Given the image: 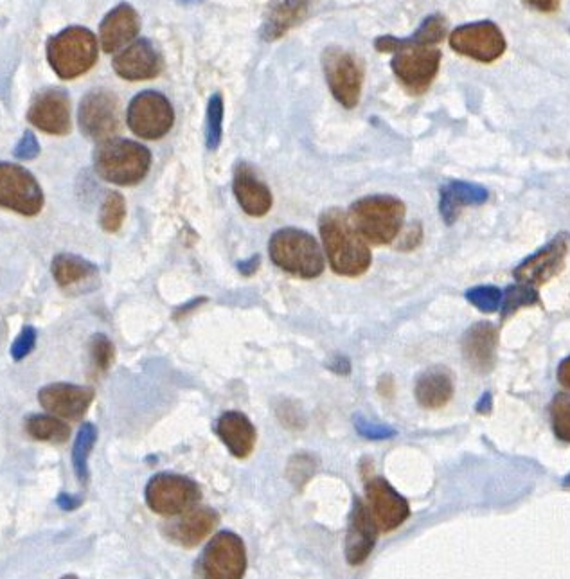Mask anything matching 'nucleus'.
<instances>
[{"label": "nucleus", "mask_w": 570, "mask_h": 579, "mask_svg": "<svg viewBox=\"0 0 570 579\" xmlns=\"http://www.w3.org/2000/svg\"><path fill=\"white\" fill-rule=\"evenodd\" d=\"M322 245L335 274L358 277L366 274L373 254L367 241L360 236L348 213L339 207H330L319 218Z\"/></svg>", "instance_id": "obj_1"}, {"label": "nucleus", "mask_w": 570, "mask_h": 579, "mask_svg": "<svg viewBox=\"0 0 570 579\" xmlns=\"http://www.w3.org/2000/svg\"><path fill=\"white\" fill-rule=\"evenodd\" d=\"M348 214L367 245H389L403 227L405 204L391 195L364 196L351 205Z\"/></svg>", "instance_id": "obj_2"}, {"label": "nucleus", "mask_w": 570, "mask_h": 579, "mask_svg": "<svg viewBox=\"0 0 570 579\" xmlns=\"http://www.w3.org/2000/svg\"><path fill=\"white\" fill-rule=\"evenodd\" d=\"M152 153L143 144L128 139L99 143L94 152V168L99 177L117 186H134L148 175Z\"/></svg>", "instance_id": "obj_3"}, {"label": "nucleus", "mask_w": 570, "mask_h": 579, "mask_svg": "<svg viewBox=\"0 0 570 579\" xmlns=\"http://www.w3.org/2000/svg\"><path fill=\"white\" fill-rule=\"evenodd\" d=\"M272 263L301 279H315L324 272V256L310 232L286 227L272 234L268 241Z\"/></svg>", "instance_id": "obj_4"}, {"label": "nucleus", "mask_w": 570, "mask_h": 579, "mask_svg": "<svg viewBox=\"0 0 570 579\" xmlns=\"http://www.w3.org/2000/svg\"><path fill=\"white\" fill-rule=\"evenodd\" d=\"M47 60L62 80L80 78L98 60V40L87 27L72 26L49 38Z\"/></svg>", "instance_id": "obj_5"}, {"label": "nucleus", "mask_w": 570, "mask_h": 579, "mask_svg": "<svg viewBox=\"0 0 570 579\" xmlns=\"http://www.w3.org/2000/svg\"><path fill=\"white\" fill-rule=\"evenodd\" d=\"M439 63V49L410 44L409 38H403L400 51L392 58L391 67L396 78L410 94H423L432 85V81L436 80Z\"/></svg>", "instance_id": "obj_6"}, {"label": "nucleus", "mask_w": 570, "mask_h": 579, "mask_svg": "<svg viewBox=\"0 0 570 579\" xmlns=\"http://www.w3.org/2000/svg\"><path fill=\"white\" fill-rule=\"evenodd\" d=\"M202 491L195 481L175 473H159L146 486V504L162 517H179L195 508Z\"/></svg>", "instance_id": "obj_7"}, {"label": "nucleus", "mask_w": 570, "mask_h": 579, "mask_svg": "<svg viewBox=\"0 0 570 579\" xmlns=\"http://www.w3.org/2000/svg\"><path fill=\"white\" fill-rule=\"evenodd\" d=\"M322 69L333 98L344 108L357 107L364 83V71L357 58L346 49L328 47L322 53Z\"/></svg>", "instance_id": "obj_8"}, {"label": "nucleus", "mask_w": 570, "mask_h": 579, "mask_svg": "<svg viewBox=\"0 0 570 579\" xmlns=\"http://www.w3.org/2000/svg\"><path fill=\"white\" fill-rule=\"evenodd\" d=\"M126 121L137 137L157 141L173 128L175 112L164 94L157 90H144L132 99Z\"/></svg>", "instance_id": "obj_9"}, {"label": "nucleus", "mask_w": 570, "mask_h": 579, "mask_svg": "<svg viewBox=\"0 0 570 579\" xmlns=\"http://www.w3.org/2000/svg\"><path fill=\"white\" fill-rule=\"evenodd\" d=\"M202 579H243L247 571V551L240 536L222 531L205 547L198 562Z\"/></svg>", "instance_id": "obj_10"}, {"label": "nucleus", "mask_w": 570, "mask_h": 579, "mask_svg": "<svg viewBox=\"0 0 570 579\" xmlns=\"http://www.w3.org/2000/svg\"><path fill=\"white\" fill-rule=\"evenodd\" d=\"M0 207L24 216H36L44 207V191L31 171L0 162Z\"/></svg>", "instance_id": "obj_11"}, {"label": "nucleus", "mask_w": 570, "mask_h": 579, "mask_svg": "<svg viewBox=\"0 0 570 579\" xmlns=\"http://www.w3.org/2000/svg\"><path fill=\"white\" fill-rule=\"evenodd\" d=\"M78 123L81 132L94 141L105 143L114 139L121 128V108L116 94L105 89L90 90L81 99Z\"/></svg>", "instance_id": "obj_12"}, {"label": "nucleus", "mask_w": 570, "mask_h": 579, "mask_svg": "<svg viewBox=\"0 0 570 579\" xmlns=\"http://www.w3.org/2000/svg\"><path fill=\"white\" fill-rule=\"evenodd\" d=\"M450 45L455 53L477 62L491 63L499 60L506 51V38L495 22L482 20L454 29L450 35Z\"/></svg>", "instance_id": "obj_13"}, {"label": "nucleus", "mask_w": 570, "mask_h": 579, "mask_svg": "<svg viewBox=\"0 0 570 579\" xmlns=\"http://www.w3.org/2000/svg\"><path fill=\"white\" fill-rule=\"evenodd\" d=\"M569 249L570 234L562 232L553 241H549L544 249L538 250L522 265H518L513 276L520 285L531 286V288L545 285L547 281H551L562 272Z\"/></svg>", "instance_id": "obj_14"}, {"label": "nucleus", "mask_w": 570, "mask_h": 579, "mask_svg": "<svg viewBox=\"0 0 570 579\" xmlns=\"http://www.w3.org/2000/svg\"><path fill=\"white\" fill-rule=\"evenodd\" d=\"M27 119L31 125L49 135H67L71 132V99L62 89H47L36 94Z\"/></svg>", "instance_id": "obj_15"}, {"label": "nucleus", "mask_w": 570, "mask_h": 579, "mask_svg": "<svg viewBox=\"0 0 570 579\" xmlns=\"http://www.w3.org/2000/svg\"><path fill=\"white\" fill-rule=\"evenodd\" d=\"M367 509L376 527L389 533L409 518V502L401 497L391 484L383 479H371L366 484Z\"/></svg>", "instance_id": "obj_16"}, {"label": "nucleus", "mask_w": 570, "mask_h": 579, "mask_svg": "<svg viewBox=\"0 0 570 579\" xmlns=\"http://www.w3.org/2000/svg\"><path fill=\"white\" fill-rule=\"evenodd\" d=\"M117 76L128 81H144L157 78L162 71V58L150 40H137L128 45L114 58Z\"/></svg>", "instance_id": "obj_17"}, {"label": "nucleus", "mask_w": 570, "mask_h": 579, "mask_svg": "<svg viewBox=\"0 0 570 579\" xmlns=\"http://www.w3.org/2000/svg\"><path fill=\"white\" fill-rule=\"evenodd\" d=\"M218 520L220 517L214 509L195 506L166 522L164 533L175 544L191 549L202 544L205 538L213 533L214 527L218 526Z\"/></svg>", "instance_id": "obj_18"}, {"label": "nucleus", "mask_w": 570, "mask_h": 579, "mask_svg": "<svg viewBox=\"0 0 570 579\" xmlns=\"http://www.w3.org/2000/svg\"><path fill=\"white\" fill-rule=\"evenodd\" d=\"M38 400L44 409L58 418L80 419L94 401V391L81 385L53 384L40 391Z\"/></svg>", "instance_id": "obj_19"}, {"label": "nucleus", "mask_w": 570, "mask_h": 579, "mask_svg": "<svg viewBox=\"0 0 570 579\" xmlns=\"http://www.w3.org/2000/svg\"><path fill=\"white\" fill-rule=\"evenodd\" d=\"M232 191L241 209L249 216L261 218L272 209L274 196L267 184L259 179L258 173L247 162H240L234 170Z\"/></svg>", "instance_id": "obj_20"}, {"label": "nucleus", "mask_w": 570, "mask_h": 579, "mask_svg": "<svg viewBox=\"0 0 570 579\" xmlns=\"http://www.w3.org/2000/svg\"><path fill=\"white\" fill-rule=\"evenodd\" d=\"M378 527L371 513L362 500L355 499V506L349 518L348 536H346V558L349 565H360L366 562L376 545Z\"/></svg>", "instance_id": "obj_21"}, {"label": "nucleus", "mask_w": 570, "mask_h": 579, "mask_svg": "<svg viewBox=\"0 0 570 579\" xmlns=\"http://www.w3.org/2000/svg\"><path fill=\"white\" fill-rule=\"evenodd\" d=\"M141 31V18L130 4H119L103 18L99 26V40L105 53H116L130 44Z\"/></svg>", "instance_id": "obj_22"}, {"label": "nucleus", "mask_w": 570, "mask_h": 579, "mask_svg": "<svg viewBox=\"0 0 570 579\" xmlns=\"http://www.w3.org/2000/svg\"><path fill=\"white\" fill-rule=\"evenodd\" d=\"M499 342V331L490 322H477L464 333L463 355L477 373H490L495 364V351Z\"/></svg>", "instance_id": "obj_23"}, {"label": "nucleus", "mask_w": 570, "mask_h": 579, "mask_svg": "<svg viewBox=\"0 0 570 579\" xmlns=\"http://www.w3.org/2000/svg\"><path fill=\"white\" fill-rule=\"evenodd\" d=\"M51 270H53L56 283L69 292L90 290L99 279V270L94 263L69 252L54 256Z\"/></svg>", "instance_id": "obj_24"}, {"label": "nucleus", "mask_w": 570, "mask_h": 579, "mask_svg": "<svg viewBox=\"0 0 570 579\" xmlns=\"http://www.w3.org/2000/svg\"><path fill=\"white\" fill-rule=\"evenodd\" d=\"M216 434L234 457L245 459L256 446V428L241 412H225L216 423Z\"/></svg>", "instance_id": "obj_25"}, {"label": "nucleus", "mask_w": 570, "mask_h": 579, "mask_svg": "<svg viewBox=\"0 0 570 579\" xmlns=\"http://www.w3.org/2000/svg\"><path fill=\"white\" fill-rule=\"evenodd\" d=\"M488 189L479 184L464 182V180H450L441 188V202L439 211L448 225L459 218V214L468 205H482L488 200Z\"/></svg>", "instance_id": "obj_26"}, {"label": "nucleus", "mask_w": 570, "mask_h": 579, "mask_svg": "<svg viewBox=\"0 0 570 579\" xmlns=\"http://www.w3.org/2000/svg\"><path fill=\"white\" fill-rule=\"evenodd\" d=\"M308 6H310L308 2H295V0L270 4L265 22L259 31L261 38L267 42H274L281 36H285L292 27L303 22L308 13Z\"/></svg>", "instance_id": "obj_27"}, {"label": "nucleus", "mask_w": 570, "mask_h": 579, "mask_svg": "<svg viewBox=\"0 0 570 579\" xmlns=\"http://www.w3.org/2000/svg\"><path fill=\"white\" fill-rule=\"evenodd\" d=\"M454 396V380L446 369L434 367L419 376L416 398L425 409H441Z\"/></svg>", "instance_id": "obj_28"}, {"label": "nucleus", "mask_w": 570, "mask_h": 579, "mask_svg": "<svg viewBox=\"0 0 570 579\" xmlns=\"http://www.w3.org/2000/svg\"><path fill=\"white\" fill-rule=\"evenodd\" d=\"M27 434L35 437L38 441H51V443H65L71 436V428L62 419L36 414L26 421Z\"/></svg>", "instance_id": "obj_29"}, {"label": "nucleus", "mask_w": 570, "mask_h": 579, "mask_svg": "<svg viewBox=\"0 0 570 579\" xmlns=\"http://www.w3.org/2000/svg\"><path fill=\"white\" fill-rule=\"evenodd\" d=\"M96 439H98V428L94 427L92 423L81 425L78 437L74 441V448H72L74 472L81 482H87L89 479V455L96 445Z\"/></svg>", "instance_id": "obj_30"}, {"label": "nucleus", "mask_w": 570, "mask_h": 579, "mask_svg": "<svg viewBox=\"0 0 570 579\" xmlns=\"http://www.w3.org/2000/svg\"><path fill=\"white\" fill-rule=\"evenodd\" d=\"M223 96L220 92H216L214 96L209 99L207 105V121H205V144L207 148L214 152L220 143H222L223 134Z\"/></svg>", "instance_id": "obj_31"}, {"label": "nucleus", "mask_w": 570, "mask_h": 579, "mask_svg": "<svg viewBox=\"0 0 570 579\" xmlns=\"http://www.w3.org/2000/svg\"><path fill=\"white\" fill-rule=\"evenodd\" d=\"M126 216V202L125 196L116 191H108L101 211H99V223L103 227V231L117 232L121 229V225L125 222Z\"/></svg>", "instance_id": "obj_32"}, {"label": "nucleus", "mask_w": 570, "mask_h": 579, "mask_svg": "<svg viewBox=\"0 0 570 579\" xmlns=\"http://www.w3.org/2000/svg\"><path fill=\"white\" fill-rule=\"evenodd\" d=\"M531 304H540L535 288L520 285V283L509 286L506 294L502 297V319H506L511 313L517 312L524 306H531Z\"/></svg>", "instance_id": "obj_33"}, {"label": "nucleus", "mask_w": 570, "mask_h": 579, "mask_svg": "<svg viewBox=\"0 0 570 579\" xmlns=\"http://www.w3.org/2000/svg\"><path fill=\"white\" fill-rule=\"evenodd\" d=\"M549 410H551L554 434L558 439L570 443V394H565V392L556 394Z\"/></svg>", "instance_id": "obj_34"}, {"label": "nucleus", "mask_w": 570, "mask_h": 579, "mask_svg": "<svg viewBox=\"0 0 570 579\" xmlns=\"http://www.w3.org/2000/svg\"><path fill=\"white\" fill-rule=\"evenodd\" d=\"M446 35V20L441 15H432V17L425 18L423 24L419 26L418 31L410 36V44L416 45H432L439 44Z\"/></svg>", "instance_id": "obj_35"}, {"label": "nucleus", "mask_w": 570, "mask_h": 579, "mask_svg": "<svg viewBox=\"0 0 570 579\" xmlns=\"http://www.w3.org/2000/svg\"><path fill=\"white\" fill-rule=\"evenodd\" d=\"M502 297L504 294L497 286H475L466 292V299L484 313L497 312L502 306Z\"/></svg>", "instance_id": "obj_36"}, {"label": "nucleus", "mask_w": 570, "mask_h": 579, "mask_svg": "<svg viewBox=\"0 0 570 579\" xmlns=\"http://www.w3.org/2000/svg\"><path fill=\"white\" fill-rule=\"evenodd\" d=\"M90 357H92L94 367L101 373L112 366L116 357V348L107 335H94V339L90 342Z\"/></svg>", "instance_id": "obj_37"}, {"label": "nucleus", "mask_w": 570, "mask_h": 579, "mask_svg": "<svg viewBox=\"0 0 570 579\" xmlns=\"http://www.w3.org/2000/svg\"><path fill=\"white\" fill-rule=\"evenodd\" d=\"M36 344V331L35 328H31V326H26L24 330L20 331V335H18L15 342H13V346H11V357L13 360H22V358H26L33 348H35Z\"/></svg>", "instance_id": "obj_38"}, {"label": "nucleus", "mask_w": 570, "mask_h": 579, "mask_svg": "<svg viewBox=\"0 0 570 579\" xmlns=\"http://www.w3.org/2000/svg\"><path fill=\"white\" fill-rule=\"evenodd\" d=\"M13 155L20 159V161H31V159H36L40 155V143L36 139V135L33 132L27 130L24 137L20 139V143L17 144L15 152Z\"/></svg>", "instance_id": "obj_39"}, {"label": "nucleus", "mask_w": 570, "mask_h": 579, "mask_svg": "<svg viewBox=\"0 0 570 579\" xmlns=\"http://www.w3.org/2000/svg\"><path fill=\"white\" fill-rule=\"evenodd\" d=\"M355 427L367 439H387V437L396 434L392 428L380 425V423H373V421H366L364 418H358Z\"/></svg>", "instance_id": "obj_40"}, {"label": "nucleus", "mask_w": 570, "mask_h": 579, "mask_svg": "<svg viewBox=\"0 0 570 579\" xmlns=\"http://www.w3.org/2000/svg\"><path fill=\"white\" fill-rule=\"evenodd\" d=\"M423 238V229L419 223H412L409 231L405 232V236L401 238L400 250H414L421 243Z\"/></svg>", "instance_id": "obj_41"}, {"label": "nucleus", "mask_w": 570, "mask_h": 579, "mask_svg": "<svg viewBox=\"0 0 570 579\" xmlns=\"http://www.w3.org/2000/svg\"><path fill=\"white\" fill-rule=\"evenodd\" d=\"M401 44H403V38H396V36H380L376 38V49L380 53H398L401 49Z\"/></svg>", "instance_id": "obj_42"}, {"label": "nucleus", "mask_w": 570, "mask_h": 579, "mask_svg": "<svg viewBox=\"0 0 570 579\" xmlns=\"http://www.w3.org/2000/svg\"><path fill=\"white\" fill-rule=\"evenodd\" d=\"M259 268V256H252V258L247 259V261H241L238 263V270H240L243 276H254L258 272Z\"/></svg>", "instance_id": "obj_43"}, {"label": "nucleus", "mask_w": 570, "mask_h": 579, "mask_svg": "<svg viewBox=\"0 0 570 579\" xmlns=\"http://www.w3.org/2000/svg\"><path fill=\"white\" fill-rule=\"evenodd\" d=\"M558 380H560V384L570 391V357L565 358L562 364H560V369H558Z\"/></svg>", "instance_id": "obj_44"}, {"label": "nucleus", "mask_w": 570, "mask_h": 579, "mask_svg": "<svg viewBox=\"0 0 570 579\" xmlns=\"http://www.w3.org/2000/svg\"><path fill=\"white\" fill-rule=\"evenodd\" d=\"M328 367H330L331 371L339 373V375H348L349 371H351L349 360L344 357H337L335 360H331L330 366Z\"/></svg>", "instance_id": "obj_45"}, {"label": "nucleus", "mask_w": 570, "mask_h": 579, "mask_svg": "<svg viewBox=\"0 0 570 579\" xmlns=\"http://www.w3.org/2000/svg\"><path fill=\"white\" fill-rule=\"evenodd\" d=\"M56 502H58V506L65 509V511H72V509H76L80 506V499L72 497L69 493H62Z\"/></svg>", "instance_id": "obj_46"}, {"label": "nucleus", "mask_w": 570, "mask_h": 579, "mask_svg": "<svg viewBox=\"0 0 570 579\" xmlns=\"http://www.w3.org/2000/svg\"><path fill=\"white\" fill-rule=\"evenodd\" d=\"M529 6H533L535 9H540V11H554V9H558L560 6V2H556V0H547V2H527Z\"/></svg>", "instance_id": "obj_47"}, {"label": "nucleus", "mask_w": 570, "mask_h": 579, "mask_svg": "<svg viewBox=\"0 0 570 579\" xmlns=\"http://www.w3.org/2000/svg\"><path fill=\"white\" fill-rule=\"evenodd\" d=\"M62 579H78V578H74V576H65V578Z\"/></svg>", "instance_id": "obj_48"}]
</instances>
